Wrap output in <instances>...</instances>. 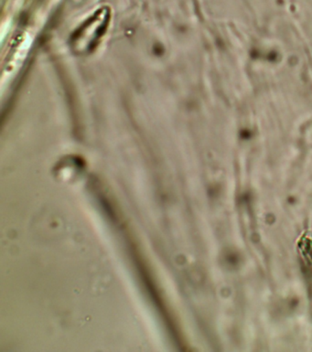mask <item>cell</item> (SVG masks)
Instances as JSON below:
<instances>
[{"label": "cell", "instance_id": "obj_1", "mask_svg": "<svg viewBox=\"0 0 312 352\" xmlns=\"http://www.w3.org/2000/svg\"><path fill=\"white\" fill-rule=\"evenodd\" d=\"M106 22L99 16L84 25L73 37V44L79 52L90 51L97 45L106 30Z\"/></svg>", "mask_w": 312, "mask_h": 352}]
</instances>
